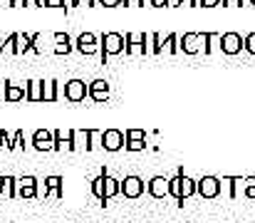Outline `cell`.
I'll list each match as a JSON object with an SVG mask.
<instances>
[{
	"instance_id": "cb8c5ba5",
	"label": "cell",
	"mask_w": 255,
	"mask_h": 223,
	"mask_svg": "<svg viewBox=\"0 0 255 223\" xmlns=\"http://www.w3.org/2000/svg\"><path fill=\"white\" fill-rule=\"evenodd\" d=\"M2 52H10V55H22V52H20V32H12V35H7V37H5Z\"/></svg>"
},
{
	"instance_id": "603a6c76",
	"label": "cell",
	"mask_w": 255,
	"mask_h": 223,
	"mask_svg": "<svg viewBox=\"0 0 255 223\" xmlns=\"http://www.w3.org/2000/svg\"><path fill=\"white\" fill-rule=\"evenodd\" d=\"M223 184H228V191H226V194H228L231 199H238V196H241V186H246V179H243V176H226Z\"/></svg>"
},
{
	"instance_id": "8992f818",
	"label": "cell",
	"mask_w": 255,
	"mask_h": 223,
	"mask_svg": "<svg viewBox=\"0 0 255 223\" xmlns=\"http://www.w3.org/2000/svg\"><path fill=\"white\" fill-rule=\"evenodd\" d=\"M87 97H89V84H87L85 79H70V82H65V99L67 102H85Z\"/></svg>"
},
{
	"instance_id": "9a60e30c",
	"label": "cell",
	"mask_w": 255,
	"mask_h": 223,
	"mask_svg": "<svg viewBox=\"0 0 255 223\" xmlns=\"http://www.w3.org/2000/svg\"><path fill=\"white\" fill-rule=\"evenodd\" d=\"M124 137H127V144H124L127 151H144V147H146V134H144V129H127Z\"/></svg>"
},
{
	"instance_id": "e0dca14e",
	"label": "cell",
	"mask_w": 255,
	"mask_h": 223,
	"mask_svg": "<svg viewBox=\"0 0 255 223\" xmlns=\"http://www.w3.org/2000/svg\"><path fill=\"white\" fill-rule=\"evenodd\" d=\"M89 99L97 102V104L107 102V99H109V82H107V79H94V82H89Z\"/></svg>"
},
{
	"instance_id": "b9f144b4",
	"label": "cell",
	"mask_w": 255,
	"mask_h": 223,
	"mask_svg": "<svg viewBox=\"0 0 255 223\" xmlns=\"http://www.w3.org/2000/svg\"><path fill=\"white\" fill-rule=\"evenodd\" d=\"M0 7H17L15 0H0Z\"/></svg>"
},
{
	"instance_id": "4316f807",
	"label": "cell",
	"mask_w": 255,
	"mask_h": 223,
	"mask_svg": "<svg viewBox=\"0 0 255 223\" xmlns=\"http://www.w3.org/2000/svg\"><path fill=\"white\" fill-rule=\"evenodd\" d=\"M201 42H203V52L208 55V52L213 50L211 42H218V45H221V35H218V32H201Z\"/></svg>"
},
{
	"instance_id": "ffe728a7",
	"label": "cell",
	"mask_w": 255,
	"mask_h": 223,
	"mask_svg": "<svg viewBox=\"0 0 255 223\" xmlns=\"http://www.w3.org/2000/svg\"><path fill=\"white\" fill-rule=\"evenodd\" d=\"M42 87H45V79H30L25 84V99L27 102H42Z\"/></svg>"
},
{
	"instance_id": "5bb4252c",
	"label": "cell",
	"mask_w": 255,
	"mask_h": 223,
	"mask_svg": "<svg viewBox=\"0 0 255 223\" xmlns=\"http://www.w3.org/2000/svg\"><path fill=\"white\" fill-rule=\"evenodd\" d=\"M32 147L37 151H55V137L50 129H35L32 134Z\"/></svg>"
},
{
	"instance_id": "7c38bea8",
	"label": "cell",
	"mask_w": 255,
	"mask_h": 223,
	"mask_svg": "<svg viewBox=\"0 0 255 223\" xmlns=\"http://www.w3.org/2000/svg\"><path fill=\"white\" fill-rule=\"evenodd\" d=\"M75 47H77V52H82V55H97L99 52V37L94 35V32H82L80 37H77V42H75Z\"/></svg>"
},
{
	"instance_id": "8fae6325",
	"label": "cell",
	"mask_w": 255,
	"mask_h": 223,
	"mask_svg": "<svg viewBox=\"0 0 255 223\" xmlns=\"http://www.w3.org/2000/svg\"><path fill=\"white\" fill-rule=\"evenodd\" d=\"M178 47H181V52H186V55H196V52H201V50H203L201 32H183V35L178 37Z\"/></svg>"
},
{
	"instance_id": "7bdbcfd3",
	"label": "cell",
	"mask_w": 255,
	"mask_h": 223,
	"mask_svg": "<svg viewBox=\"0 0 255 223\" xmlns=\"http://www.w3.org/2000/svg\"><path fill=\"white\" fill-rule=\"evenodd\" d=\"M2 45H5V42H2V35H0V55H2Z\"/></svg>"
},
{
	"instance_id": "ee69618b",
	"label": "cell",
	"mask_w": 255,
	"mask_h": 223,
	"mask_svg": "<svg viewBox=\"0 0 255 223\" xmlns=\"http://www.w3.org/2000/svg\"><path fill=\"white\" fill-rule=\"evenodd\" d=\"M0 102H2V79H0Z\"/></svg>"
},
{
	"instance_id": "d6a6232c",
	"label": "cell",
	"mask_w": 255,
	"mask_h": 223,
	"mask_svg": "<svg viewBox=\"0 0 255 223\" xmlns=\"http://www.w3.org/2000/svg\"><path fill=\"white\" fill-rule=\"evenodd\" d=\"M246 50H248L251 55H255V32H248V35H246Z\"/></svg>"
},
{
	"instance_id": "5b68a950",
	"label": "cell",
	"mask_w": 255,
	"mask_h": 223,
	"mask_svg": "<svg viewBox=\"0 0 255 223\" xmlns=\"http://www.w3.org/2000/svg\"><path fill=\"white\" fill-rule=\"evenodd\" d=\"M124 52H129V55H149V35L146 32H141V35L127 32L124 35Z\"/></svg>"
},
{
	"instance_id": "f35d334b",
	"label": "cell",
	"mask_w": 255,
	"mask_h": 223,
	"mask_svg": "<svg viewBox=\"0 0 255 223\" xmlns=\"http://www.w3.org/2000/svg\"><path fill=\"white\" fill-rule=\"evenodd\" d=\"M176 5H188V7H201V2H198V0H178Z\"/></svg>"
},
{
	"instance_id": "9c48e42d",
	"label": "cell",
	"mask_w": 255,
	"mask_h": 223,
	"mask_svg": "<svg viewBox=\"0 0 255 223\" xmlns=\"http://www.w3.org/2000/svg\"><path fill=\"white\" fill-rule=\"evenodd\" d=\"M144 189H146V184H144V179L141 176H124V181H122V196L124 199H139L141 194H144Z\"/></svg>"
},
{
	"instance_id": "2e32d148",
	"label": "cell",
	"mask_w": 255,
	"mask_h": 223,
	"mask_svg": "<svg viewBox=\"0 0 255 223\" xmlns=\"http://www.w3.org/2000/svg\"><path fill=\"white\" fill-rule=\"evenodd\" d=\"M62 184H65L62 176H47V179H45V186L40 189V196H37V199H47L50 194H55L57 199H62V196H65Z\"/></svg>"
},
{
	"instance_id": "52a82bcc",
	"label": "cell",
	"mask_w": 255,
	"mask_h": 223,
	"mask_svg": "<svg viewBox=\"0 0 255 223\" xmlns=\"http://www.w3.org/2000/svg\"><path fill=\"white\" fill-rule=\"evenodd\" d=\"M99 142H102V147L107 149V151H119V149H124V144H127V137H124L122 129H104L102 137H99Z\"/></svg>"
},
{
	"instance_id": "30bf717a",
	"label": "cell",
	"mask_w": 255,
	"mask_h": 223,
	"mask_svg": "<svg viewBox=\"0 0 255 223\" xmlns=\"http://www.w3.org/2000/svg\"><path fill=\"white\" fill-rule=\"evenodd\" d=\"M40 196V184L35 176H20L17 179V199H37Z\"/></svg>"
},
{
	"instance_id": "7402d4cb",
	"label": "cell",
	"mask_w": 255,
	"mask_h": 223,
	"mask_svg": "<svg viewBox=\"0 0 255 223\" xmlns=\"http://www.w3.org/2000/svg\"><path fill=\"white\" fill-rule=\"evenodd\" d=\"M55 37V55H67V52H72V37L67 35V32H55L52 35Z\"/></svg>"
},
{
	"instance_id": "4dcf8cb0",
	"label": "cell",
	"mask_w": 255,
	"mask_h": 223,
	"mask_svg": "<svg viewBox=\"0 0 255 223\" xmlns=\"http://www.w3.org/2000/svg\"><path fill=\"white\" fill-rule=\"evenodd\" d=\"M12 149H15L12 147V137L2 129V132H0V151H12Z\"/></svg>"
},
{
	"instance_id": "60d3db41",
	"label": "cell",
	"mask_w": 255,
	"mask_h": 223,
	"mask_svg": "<svg viewBox=\"0 0 255 223\" xmlns=\"http://www.w3.org/2000/svg\"><path fill=\"white\" fill-rule=\"evenodd\" d=\"M223 5H238V7H243V0H221Z\"/></svg>"
},
{
	"instance_id": "1f68e13d",
	"label": "cell",
	"mask_w": 255,
	"mask_h": 223,
	"mask_svg": "<svg viewBox=\"0 0 255 223\" xmlns=\"http://www.w3.org/2000/svg\"><path fill=\"white\" fill-rule=\"evenodd\" d=\"M12 147L15 149H25V132H22V129H17V132L12 134Z\"/></svg>"
},
{
	"instance_id": "f6af8a7d",
	"label": "cell",
	"mask_w": 255,
	"mask_h": 223,
	"mask_svg": "<svg viewBox=\"0 0 255 223\" xmlns=\"http://www.w3.org/2000/svg\"><path fill=\"white\" fill-rule=\"evenodd\" d=\"M251 5H253V7H255V0H251Z\"/></svg>"
},
{
	"instance_id": "d6986e66",
	"label": "cell",
	"mask_w": 255,
	"mask_h": 223,
	"mask_svg": "<svg viewBox=\"0 0 255 223\" xmlns=\"http://www.w3.org/2000/svg\"><path fill=\"white\" fill-rule=\"evenodd\" d=\"M25 99V87H17L12 82H2V102H20Z\"/></svg>"
},
{
	"instance_id": "4fadbf2b",
	"label": "cell",
	"mask_w": 255,
	"mask_h": 223,
	"mask_svg": "<svg viewBox=\"0 0 255 223\" xmlns=\"http://www.w3.org/2000/svg\"><path fill=\"white\" fill-rule=\"evenodd\" d=\"M52 137H55V151H62V149L75 151V149H77V142H75L77 132H75V129H67V132L55 129V132H52Z\"/></svg>"
},
{
	"instance_id": "6da1fadb",
	"label": "cell",
	"mask_w": 255,
	"mask_h": 223,
	"mask_svg": "<svg viewBox=\"0 0 255 223\" xmlns=\"http://www.w3.org/2000/svg\"><path fill=\"white\" fill-rule=\"evenodd\" d=\"M92 194L99 199V204L104 206L112 196H117V194H122V181H117L114 176H109V174H99L94 181H92Z\"/></svg>"
},
{
	"instance_id": "f1b7e54d",
	"label": "cell",
	"mask_w": 255,
	"mask_h": 223,
	"mask_svg": "<svg viewBox=\"0 0 255 223\" xmlns=\"http://www.w3.org/2000/svg\"><path fill=\"white\" fill-rule=\"evenodd\" d=\"M243 196H246V199H255V176H246Z\"/></svg>"
},
{
	"instance_id": "7a4b0ae2",
	"label": "cell",
	"mask_w": 255,
	"mask_h": 223,
	"mask_svg": "<svg viewBox=\"0 0 255 223\" xmlns=\"http://www.w3.org/2000/svg\"><path fill=\"white\" fill-rule=\"evenodd\" d=\"M196 194V181L191 176H186L183 171H178L173 179H169V196H173L181 206L186 199H191Z\"/></svg>"
},
{
	"instance_id": "d4e9b609",
	"label": "cell",
	"mask_w": 255,
	"mask_h": 223,
	"mask_svg": "<svg viewBox=\"0 0 255 223\" xmlns=\"http://www.w3.org/2000/svg\"><path fill=\"white\" fill-rule=\"evenodd\" d=\"M57 87H60L57 79H47L45 87H42V102H55L57 99Z\"/></svg>"
},
{
	"instance_id": "3957f363",
	"label": "cell",
	"mask_w": 255,
	"mask_h": 223,
	"mask_svg": "<svg viewBox=\"0 0 255 223\" xmlns=\"http://www.w3.org/2000/svg\"><path fill=\"white\" fill-rule=\"evenodd\" d=\"M124 52V35L122 32H104L99 37V57H102V65L107 62V57L112 55H122Z\"/></svg>"
},
{
	"instance_id": "836d02e7",
	"label": "cell",
	"mask_w": 255,
	"mask_h": 223,
	"mask_svg": "<svg viewBox=\"0 0 255 223\" xmlns=\"http://www.w3.org/2000/svg\"><path fill=\"white\" fill-rule=\"evenodd\" d=\"M45 7H70L67 0H45Z\"/></svg>"
},
{
	"instance_id": "ba28073f",
	"label": "cell",
	"mask_w": 255,
	"mask_h": 223,
	"mask_svg": "<svg viewBox=\"0 0 255 223\" xmlns=\"http://www.w3.org/2000/svg\"><path fill=\"white\" fill-rule=\"evenodd\" d=\"M246 47V37L241 32H223L221 35V50L226 55H238Z\"/></svg>"
},
{
	"instance_id": "f546056e",
	"label": "cell",
	"mask_w": 255,
	"mask_h": 223,
	"mask_svg": "<svg viewBox=\"0 0 255 223\" xmlns=\"http://www.w3.org/2000/svg\"><path fill=\"white\" fill-rule=\"evenodd\" d=\"M82 134H85V149H87V151H89V149L94 147L92 142H94L97 137H102V132H97V129H85Z\"/></svg>"
},
{
	"instance_id": "74e56055",
	"label": "cell",
	"mask_w": 255,
	"mask_h": 223,
	"mask_svg": "<svg viewBox=\"0 0 255 223\" xmlns=\"http://www.w3.org/2000/svg\"><path fill=\"white\" fill-rule=\"evenodd\" d=\"M201 2V7H216V5H221V0H198Z\"/></svg>"
},
{
	"instance_id": "83f0119b",
	"label": "cell",
	"mask_w": 255,
	"mask_h": 223,
	"mask_svg": "<svg viewBox=\"0 0 255 223\" xmlns=\"http://www.w3.org/2000/svg\"><path fill=\"white\" fill-rule=\"evenodd\" d=\"M149 42H151V45H149V52H151V55H159V52H161V35H159V32H151V35H149Z\"/></svg>"
},
{
	"instance_id": "ab89813d",
	"label": "cell",
	"mask_w": 255,
	"mask_h": 223,
	"mask_svg": "<svg viewBox=\"0 0 255 223\" xmlns=\"http://www.w3.org/2000/svg\"><path fill=\"white\" fill-rule=\"evenodd\" d=\"M122 5L127 7V5H141L144 7V0H122Z\"/></svg>"
},
{
	"instance_id": "44dd1931",
	"label": "cell",
	"mask_w": 255,
	"mask_h": 223,
	"mask_svg": "<svg viewBox=\"0 0 255 223\" xmlns=\"http://www.w3.org/2000/svg\"><path fill=\"white\" fill-rule=\"evenodd\" d=\"M0 196L17 199V179L15 176H0Z\"/></svg>"
},
{
	"instance_id": "277c9868",
	"label": "cell",
	"mask_w": 255,
	"mask_h": 223,
	"mask_svg": "<svg viewBox=\"0 0 255 223\" xmlns=\"http://www.w3.org/2000/svg\"><path fill=\"white\" fill-rule=\"evenodd\" d=\"M223 191V181L218 176H201L196 181V194L201 199H218Z\"/></svg>"
},
{
	"instance_id": "d590c367",
	"label": "cell",
	"mask_w": 255,
	"mask_h": 223,
	"mask_svg": "<svg viewBox=\"0 0 255 223\" xmlns=\"http://www.w3.org/2000/svg\"><path fill=\"white\" fill-rule=\"evenodd\" d=\"M97 5H102V7H119L122 0H97Z\"/></svg>"
},
{
	"instance_id": "484cf974",
	"label": "cell",
	"mask_w": 255,
	"mask_h": 223,
	"mask_svg": "<svg viewBox=\"0 0 255 223\" xmlns=\"http://www.w3.org/2000/svg\"><path fill=\"white\" fill-rule=\"evenodd\" d=\"M169 52V55H176V52H181V47H178V35L176 32H171L166 35V40H161V52Z\"/></svg>"
},
{
	"instance_id": "ac0fdd59",
	"label": "cell",
	"mask_w": 255,
	"mask_h": 223,
	"mask_svg": "<svg viewBox=\"0 0 255 223\" xmlns=\"http://www.w3.org/2000/svg\"><path fill=\"white\" fill-rule=\"evenodd\" d=\"M146 191H149V196H154V199H166V196H169V179H166V176H154V179H149Z\"/></svg>"
},
{
	"instance_id": "e575fe53",
	"label": "cell",
	"mask_w": 255,
	"mask_h": 223,
	"mask_svg": "<svg viewBox=\"0 0 255 223\" xmlns=\"http://www.w3.org/2000/svg\"><path fill=\"white\" fill-rule=\"evenodd\" d=\"M77 5H85V7H94L97 0H70V7H77Z\"/></svg>"
},
{
	"instance_id": "8d00e7d4",
	"label": "cell",
	"mask_w": 255,
	"mask_h": 223,
	"mask_svg": "<svg viewBox=\"0 0 255 223\" xmlns=\"http://www.w3.org/2000/svg\"><path fill=\"white\" fill-rule=\"evenodd\" d=\"M151 7H171V0H149Z\"/></svg>"
}]
</instances>
